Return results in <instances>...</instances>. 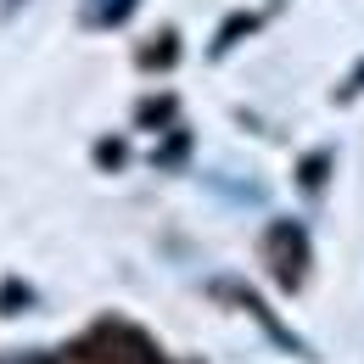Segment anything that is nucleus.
I'll use <instances>...</instances> for the list:
<instances>
[{
  "label": "nucleus",
  "instance_id": "3",
  "mask_svg": "<svg viewBox=\"0 0 364 364\" xmlns=\"http://www.w3.org/2000/svg\"><path fill=\"white\" fill-rule=\"evenodd\" d=\"M135 0H90V23H124Z\"/></svg>",
  "mask_w": 364,
  "mask_h": 364
},
{
  "label": "nucleus",
  "instance_id": "1",
  "mask_svg": "<svg viewBox=\"0 0 364 364\" xmlns=\"http://www.w3.org/2000/svg\"><path fill=\"white\" fill-rule=\"evenodd\" d=\"M90 364H163L157 359V348H151V336H140L135 325H124V319H107V325H95L90 342L79 348Z\"/></svg>",
  "mask_w": 364,
  "mask_h": 364
},
{
  "label": "nucleus",
  "instance_id": "4",
  "mask_svg": "<svg viewBox=\"0 0 364 364\" xmlns=\"http://www.w3.org/2000/svg\"><path fill=\"white\" fill-rule=\"evenodd\" d=\"M17 6H23V0H0V11H17Z\"/></svg>",
  "mask_w": 364,
  "mask_h": 364
},
{
  "label": "nucleus",
  "instance_id": "2",
  "mask_svg": "<svg viewBox=\"0 0 364 364\" xmlns=\"http://www.w3.org/2000/svg\"><path fill=\"white\" fill-rule=\"evenodd\" d=\"M269 252H274V274L286 280V286H297L303 280V235H297V225H274L269 230Z\"/></svg>",
  "mask_w": 364,
  "mask_h": 364
}]
</instances>
